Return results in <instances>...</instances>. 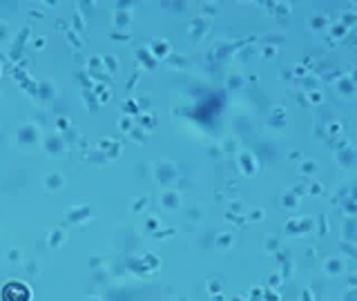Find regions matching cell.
Returning a JSON list of instances; mask_svg holds the SVG:
<instances>
[{
	"label": "cell",
	"instance_id": "cell-1",
	"mask_svg": "<svg viewBox=\"0 0 357 301\" xmlns=\"http://www.w3.org/2000/svg\"><path fill=\"white\" fill-rule=\"evenodd\" d=\"M3 301H29V288L25 284L11 281L3 288Z\"/></svg>",
	"mask_w": 357,
	"mask_h": 301
}]
</instances>
